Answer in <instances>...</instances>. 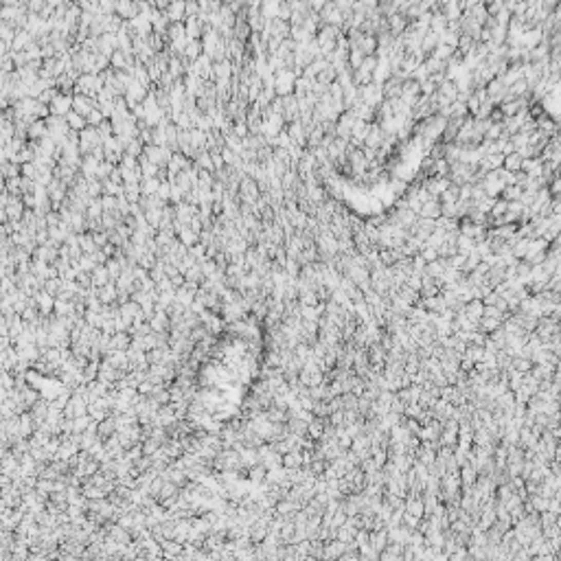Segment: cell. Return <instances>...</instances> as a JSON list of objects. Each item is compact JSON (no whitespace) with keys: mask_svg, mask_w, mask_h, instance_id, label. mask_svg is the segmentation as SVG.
<instances>
[{"mask_svg":"<svg viewBox=\"0 0 561 561\" xmlns=\"http://www.w3.org/2000/svg\"><path fill=\"white\" fill-rule=\"evenodd\" d=\"M484 327H487V329H493V327H498V320H491V318H484Z\"/></svg>","mask_w":561,"mask_h":561,"instance_id":"obj_16","label":"cell"},{"mask_svg":"<svg viewBox=\"0 0 561 561\" xmlns=\"http://www.w3.org/2000/svg\"><path fill=\"white\" fill-rule=\"evenodd\" d=\"M482 5H484V11L489 18H496V15L504 9V3H502V0H493V3H482Z\"/></svg>","mask_w":561,"mask_h":561,"instance_id":"obj_7","label":"cell"},{"mask_svg":"<svg viewBox=\"0 0 561 561\" xmlns=\"http://www.w3.org/2000/svg\"><path fill=\"white\" fill-rule=\"evenodd\" d=\"M450 184H452V182H450L447 178H436V191H439V195L447 191V189H450Z\"/></svg>","mask_w":561,"mask_h":561,"instance_id":"obj_12","label":"cell"},{"mask_svg":"<svg viewBox=\"0 0 561 561\" xmlns=\"http://www.w3.org/2000/svg\"><path fill=\"white\" fill-rule=\"evenodd\" d=\"M99 121H101V114H99V112H92V114H90V123H92V125H97Z\"/></svg>","mask_w":561,"mask_h":561,"instance_id":"obj_15","label":"cell"},{"mask_svg":"<svg viewBox=\"0 0 561 561\" xmlns=\"http://www.w3.org/2000/svg\"><path fill=\"white\" fill-rule=\"evenodd\" d=\"M441 44V40H439V35H436V33H432V31H427L425 35H423V40H421V51H423V55L427 57V55H432V51L436 46Z\"/></svg>","mask_w":561,"mask_h":561,"instance_id":"obj_3","label":"cell"},{"mask_svg":"<svg viewBox=\"0 0 561 561\" xmlns=\"http://www.w3.org/2000/svg\"><path fill=\"white\" fill-rule=\"evenodd\" d=\"M445 261H447V268H452V270H463V266H465V257H463V254H454V257L445 259Z\"/></svg>","mask_w":561,"mask_h":561,"instance_id":"obj_10","label":"cell"},{"mask_svg":"<svg viewBox=\"0 0 561 561\" xmlns=\"http://www.w3.org/2000/svg\"><path fill=\"white\" fill-rule=\"evenodd\" d=\"M502 169L509 171V173H517L519 169H522V156H519L517 152H513V154L504 156V162H502Z\"/></svg>","mask_w":561,"mask_h":561,"instance_id":"obj_4","label":"cell"},{"mask_svg":"<svg viewBox=\"0 0 561 561\" xmlns=\"http://www.w3.org/2000/svg\"><path fill=\"white\" fill-rule=\"evenodd\" d=\"M484 90H487V97H489L496 105H500L507 97V86L502 84V79H491L489 84L484 86Z\"/></svg>","mask_w":561,"mask_h":561,"instance_id":"obj_1","label":"cell"},{"mask_svg":"<svg viewBox=\"0 0 561 561\" xmlns=\"http://www.w3.org/2000/svg\"><path fill=\"white\" fill-rule=\"evenodd\" d=\"M68 121H70V125H72V127H77V129H79V127H84V119L77 117V114H72V117H70Z\"/></svg>","mask_w":561,"mask_h":561,"instance_id":"obj_14","label":"cell"},{"mask_svg":"<svg viewBox=\"0 0 561 561\" xmlns=\"http://www.w3.org/2000/svg\"><path fill=\"white\" fill-rule=\"evenodd\" d=\"M482 309H484V305L480 303V301H472L467 305V313H469V318H480L482 316Z\"/></svg>","mask_w":561,"mask_h":561,"instance_id":"obj_9","label":"cell"},{"mask_svg":"<svg viewBox=\"0 0 561 561\" xmlns=\"http://www.w3.org/2000/svg\"><path fill=\"white\" fill-rule=\"evenodd\" d=\"M519 197H522V189L515 186V184H509L502 189V193H500V200H504V202H519Z\"/></svg>","mask_w":561,"mask_h":561,"instance_id":"obj_6","label":"cell"},{"mask_svg":"<svg viewBox=\"0 0 561 561\" xmlns=\"http://www.w3.org/2000/svg\"><path fill=\"white\" fill-rule=\"evenodd\" d=\"M419 254H421V259H423L425 263H432V261L439 259V254H436V250H434V248H427V246H425V248L421 250Z\"/></svg>","mask_w":561,"mask_h":561,"instance_id":"obj_11","label":"cell"},{"mask_svg":"<svg viewBox=\"0 0 561 561\" xmlns=\"http://www.w3.org/2000/svg\"><path fill=\"white\" fill-rule=\"evenodd\" d=\"M358 51L364 55V57H370V55H375L377 51V40L373 35H364L360 40V44H358Z\"/></svg>","mask_w":561,"mask_h":561,"instance_id":"obj_5","label":"cell"},{"mask_svg":"<svg viewBox=\"0 0 561 561\" xmlns=\"http://www.w3.org/2000/svg\"><path fill=\"white\" fill-rule=\"evenodd\" d=\"M197 51H200V44H197V42H193V44L186 46V55H189V57H197Z\"/></svg>","mask_w":561,"mask_h":561,"instance_id":"obj_13","label":"cell"},{"mask_svg":"<svg viewBox=\"0 0 561 561\" xmlns=\"http://www.w3.org/2000/svg\"><path fill=\"white\" fill-rule=\"evenodd\" d=\"M419 217H425V219H439L441 217V202L439 197H430L427 202L421 204V211H419Z\"/></svg>","mask_w":561,"mask_h":561,"instance_id":"obj_2","label":"cell"},{"mask_svg":"<svg viewBox=\"0 0 561 561\" xmlns=\"http://www.w3.org/2000/svg\"><path fill=\"white\" fill-rule=\"evenodd\" d=\"M507 202L504 200H500V197H496V202H493V206H491V213H489V217H502L507 213Z\"/></svg>","mask_w":561,"mask_h":561,"instance_id":"obj_8","label":"cell"}]
</instances>
